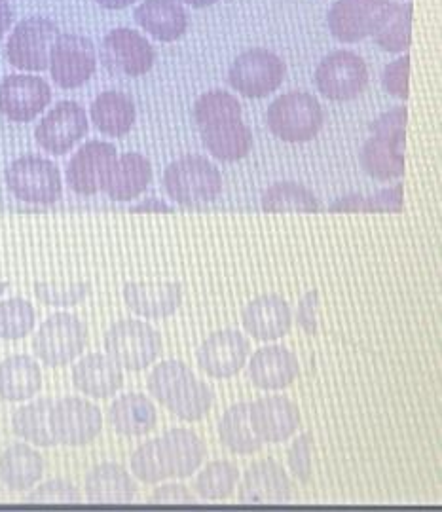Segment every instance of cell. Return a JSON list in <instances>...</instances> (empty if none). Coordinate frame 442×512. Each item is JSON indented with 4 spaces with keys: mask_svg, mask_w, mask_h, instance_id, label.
<instances>
[{
    "mask_svg": "<svg viewBox=\"0 0 442 512\" xmlns=\"http://www.w3.org/2000/svg\"><path fill=\"white\" fill-rule=\"evenodd\" d=\"M241 103L232 93L211 90L194 105L203 147L221 162L243 160L253 148V133L241 120Z\"/></svg>",
    "mask_w": 442,
    "mask_h": 512,
    "instance_id": "obj_1",
    "label": "cell"
},
{
    "mask_svg": "<svg viewBox=\"0 0 442 512\" xmlns=\"http://www.w3.org/2000/svg\"><path fill=\"white\" fill-rule=\"evenodd\" d=\"M164 188L167 196L179 205H205L221 196V171L203 156H185L167 167Z\"/></svg>",
    "mask_w": 442,
    "mask_h": 512,
    "instance_id": "obj_2",
    "label": "cell"
},
{
    "mask_svg": "<svg viewBox=\"0 0 442 512\" xmlns=\"http://www.w3.org/2000/svg\"><path fill=\"white\" fill-rule=\"evenodd\" d=\"M268 126L285 143L312 141L325 124V112L314 95L291 92L279 95L268 107Z\"/></svg>",
    "mask_w": 442,
    "mask_h": 512,
    "instance_id": "obj_3",
    "label": "cell"
},
{
    "mask_svg": "<svg viewBox=\"0 0 442 512\" xmlns=\"http://www.w3.org/2000/svg\"><path fill=\"white\" fill-rule=\"evenodd\" d=\"M160 332L139 319H122L105 334L107 355L120 368L129 372L145 370L162 355Z\"/></svg>",
    "mask_w": 442,
    "mask_h": 512,
    "instance_id": "obj_4",
    "label": "cell"
},
{
    "mask_svg": "<svg viewBox=\"0 0 442 512\" xmlns=\"http://www.w3.org/2000/svg\"><path fill=\"white\" fill-rule=\"evenodd\" d=\"M88 346V327L71 313H56L48 317L35 338L33 351L50 368L71 365Z\"/></svg>",
    "mask_w": 442,
    "mask_h": 512,
    "instance_id": "obj_5",
    "label": "cell"
},
{
    "mask_svg": "<svg viewBox=\"0 0 442 512\" xmlns=\"http://www.w3.org/2000/svg\"><path fill=\"white\" fill-rule=\"evenodd\" d=\"M6 186L16 200L33 205H52L63 194L59 167L40 156H21L8 165Z\"/></svg>",
    "mask_w": 442,
    "mask_h": 512,
    "instance_id": "obj_6",
    "label": "cell"
},
{
    "mask_svg": "<svg viewBox=\"0 0 442 512\" xmlns=\"http://www.w3.org/2000/svg\"><path fill=\"white\" fill-rule=\"evenodd\" d=\"M397 2L391 0H336L327 23L332 37L353 44L374 37L393 16Z\"/></svg>",
    "mask_w": 442,
    "mask_h": 512,
    "instance_id": "obj_7",
    "label": "cell"
},
{
    "mask_svg": "<svg viewBox=\"0 0 442 512\" xmlns=\"http://www.w3.org/2000/svg\"><path fill=\"white\" fill-rule=\"evenodd\" d=\"M57 35L59 29L52 19L42 16L21 19L6 42L10 65L27 73L46 71Z\"/></svg>",
    "mask_w": 442,
    "mask_h": 512,
    "instance_id": "obj_8",
    "label": "cell"
},
{
    "mask_svg": "<svg viewBox=\"0 0 442 512\" xmlns=\"http://www.w3.org/2000/svg\"><path fill=\"white\" fill-rule=\"evenodd\" d=\"M285 73L287 69L279 55L253 48L236 57L228 71V84L245 97L260 99L276 92L285 80Z\"/></svg>",
    "mask_w": 442,
    "mask_h": 512,
    "instance_id": "obj_9",
    "label": "cell"
},
{
    "mask_svg": "<svg viewBox=\"0 0 442 512\" xmlns=\"http://www.w3.org/2000/svg\"><path fill=\"white\" fill-rule=\"evenodd\" d=\"M50 431L61 446H88L103 431V414L86 399L65 397L50 408Z\"/></svg>",
    "mask_w": 442,
    "mask_h": 512,
    "instance_id": "obj_10",
    "label": "cell"
},
{
    "mask_svg": "<svg viewBox=\"0 0 442 512\" xmlns=\"http://www.w3.org/2000/svg\"><path fill=\"white\" fill-rule=\"evenodd\" d=\"M315 84L331 101H353L369 86L367 63L350 50L332 52L319 63Z\"/></svg>",
    "mask_w": 442,
    "mask_h": 512,
    "instance_id": "obj_11",
    "label": "cell"
},
{
    "mask_svg": "<svg viewBox=\"0 0 442 512\" xmlns=\"http://www.w3.org/2000/svg\"><path fill=\"white\" fill-rule=\"evenodd\" d=\"M48 69L59 88L76 90L92 78L97 69V54L90 38L74 33L57 35Z\"/></svg>",
    "mask_w": 442,
    "mask_h": 512,
    "instance_id": "obj_12",
    "label": "cell"
},
{
    "mask_svg": "<svg viewBox=\"0 0 442 512\" xmlns=\"http://www.w3.org/2000/svg\"><path fill=\"white\" fill-rule=\"evenodd\" d=\"M90 129L88 114L76 101H61L50 110L35 129L38 147L54 156L71 152Z\"/></svg>",
    "mask_w": 442,
    "mask_h": 512,
    "instance_id": "obj_13",
    "label": "cell"
},
{
    "mask_svg": "<svg viewBox=\"0 0 442 512\" xmlns=\"http://www.w3.org/2000/svg\"><path fill=\"white\" fill-rule=\"evenodd\" d=\"M101 59L111 73L135 78L147 74L154 67L156 52L141 33L118 27L103 38Z\"/></svg>",
    "mask_w": 442,
    "mask_h": 512,
    "instance_id": "obj_14",
    "label": "cell"
},
{
    "mask_svg": "<svg viewBox=\"0 0 442 512\" xmlns=\"http://www.w3.org/2000/svg\"><path fill=\"white\" fill-rule=\"evenodd\" d=\"M52 103L48 82L33 74H10L0 82V112L18 124L35 120Z\"/></svg>",
    "mask_w": 442,
    "mask_h": 512,
    "instance_id": "obj_15",
    "label": "cell"
},
{
    "mask_svg": "<svg viewBox=\"0 0 442 512\" xmlns=\"http://www.w3.org/2000/svg\"><path fill=\"white\" fill-rule=\"evenodd\" d=\"M249 340L238 330H219L203 340L198 349V365L217 380H228L240 374L249 359Z\"/></svg>",
    "mask_w": 442,
    "mask_h": 512,
    "instance_id": "obj_16",
    "label": "cell"
},
{
    "mask_svg": "<svg viewBox=\"0 0 442 512\" xmlns=\"http://www.w3.org/2000/svg\"><path fill=\"white\" fill-rule=\"evenodd\" d=\"M116 148L107 141H90L80 148L67 165V184L78 196H95L103 192L107 175L114 160Z\"/></svg>",
    "mask_w": 442,
    "mask_h": 512,
    "instance_id": "obj_17",
    "label": "cell"
},
{
    "mask_svg": "<svg viewBox=\"0 0 442 512\" xmlns=\"http://www.w3.org/2000/svg\"><path fill=\"white\" fill-rule=\"evenodd\" d=\"M249 421L262 444H279L295 437L302 416L291 399L272 395L249 404Z\"/></svg>",
    "mask_w": 442,
    "mask_h": 512,
    "instance_id": "obj_18",
    "label": "cell"
},
{
    "mask_svg": "<svg viewBox=\"0 0 442 512\" xmlns=\"http://www.w3.org/2000/svg\"><path fill=\"white\" fill-rule=\"evenodd\" d=\"M238 497L245 505H283L293 499V482L274 459H264L243 475Z\"/></svg>",
    "mask_w": 442,
    "mask_h": 512,
    "instance_id": "obj_19",
    "label": "cell"
},
{
    "mask_svg": "<svg viewBox=\"0 0 442 512\" xmlns=\"http://www.w3.org/2000/svg\"><path fill=\"white\" fill-rule=\"evenodd\" d=\"M241 323L258 342H274L289 334L293 327V310L283 296L262 294L245 306Z\"/></svg>",
    "mask_w": 442,
    "mask_h": 512,
    "instance_id": "obj_20",
    "label": "cell"
},
{
    "mask_svg": "<svg viewBox=\"0 0 442 512\" xmlns=\"http://www.w3.org/2000/svg\"><path fill=\"white\" fill-rule=\"evenodd\" d=\"M122 294L129 310L145 319H166L183 304V285L177 281H131Z\"/></svg>",
    "mask_w": 442,
    "mask_h": 512,
    "instance_id": "obj_21",
    "label": "cell"
},
{
    "mask_svg": "<svg viewBox=\"0 0 442 512\" xmlns=\"http://www.w3.org/2000/svg\"><path fill=\"white\" fill-rule=\"evenodd\" d=\"M156 450L167 478H188L202 467L205 458L203 440L190 429H171L156 439Z\"/></svg>",
    "mask_w": 442,
    "mask_h": 512,
    "instance_id": "obj_22",
    "label": "cell"
},
{
    "mask_svg": "<svg viewBox=\"0 0 442 512\" xmlns=\"http://www.w3.org/2000/svg\"><path fill=\"white\" fill-rule=\"evenodd\" d=\"M406 131L372 133L361 148V165L365 173L378 181L401 179L405 173Z\"/></svg>",
    "mask_w": 442,
    "mask_h": 512,
    "instance_id": "obj_23",
    "label": "cell"
},
{
    "mask_svg": "<svg viewBox=\"0 0 442 512\" xmlns=\"http://www.w3.org/2000/svg\"><path fill=\"white\" fill-rule=\"evenodd\" d=\"M300 365L291 349L270 346L255 351L249 361V380L260 391H281L295 384Z\"/></svg>",
    "mask_w": 442,
    "mask_h": 512,
    "instance_id": "obj_24",
    "label": "cell"
},
{
    "mask_svg": "<svg viewBox=\"0 0 442 512\" xmlns=\"http://www.w3.org/2000/svg\"><path fill=\"white\" fill-rule=\"evenodd\" d=\"M73 384L92 399H111L124 385V372L107 353H90L74 365Z\"/></svg>",
    "mask_w": 442,
    "mask_h": 512,
    "instance_id": "obj_25",
    "label": "cell"
},
{
    "mask_svg": "<svg viewBox=\"0 0 442 512\" xmlns=\"http://www.w3.org/2000/svg\"><path fill=\"white\" fill-rule=\"evenodd\" d=\"M152 181V165L143 154L126 152L112 164L103 192L112 202L137 200Z\"/></svg>",
    "mask_w": 442,
    "mask_h": 512,
    "instance_id": "obj_26",
    "label": "cell"
},
{
    "mask_svg": "<svg viewBox=\"0 0 442 512\" xmlns=\"http://www.w3.org/2000/svg\"><path fill=\"white\" fill-rule=\"evenodd\" d=\"M84 492L93 505H128L137 495V484L122 465L101 463L86 475Z\"/></svg>",
    "mask_w": 442,
    "mask_h": 512,
    "instance_id": "obj_27",
    "label": "cell"
},
{
    "mask_svg": "<svg viewBox=\"0 0 442 512\" xmlns=\"http://www.w3.org/2000/svg\"><path fill=\"white\" fill-rule=\"evenodd\" d=\"M133 16L143 31L162 42L179 40L188 29L186 10L177 0H143Z\"/></svg>",
    "mask_w": 442,
    "mask_h": 512,
    "instance_id": "obj_28",
    "label": "cell"
},
{
    "mask_svg": "<svg viewBox=\"0 0 442 512\" xmlns=\"http://www.w3.org/2000/svg\"><path fill=\"white\" fill-rule=\"evenodd\" d=\"M46 471L44 458L29 444H12L0 456V480L12 492H29Z\"/></svg>",
    "mask_w": 442,
    "mask_h": 512,
    "instance_id": "obj_29",
    "label": "cell"
},
{
    "mask_svg": "<svg viewBox=\"0 0 442 512\" xmlns=\"http://www.w3.org/2000/svg\"><path fill=\"white\" fill-rule=\"evenodd\" d=\"M109 423L122 437H145L158 425V410L145 395L128 393L112 403Z\"/></svg>",
    "mask_w": 442,
    "mask_h": 512,
    "instance_id": "obj_30",
    "label": "cell"
},
{
    "mask_svg": "<svg viewBox=\"0 0 442 512\" xmlns=\"http://www.w3.org/2000/svg\"><path fill=\"white\" fill-rule=\"evenodd\" d=\"M42 389V370L29 355H12L0 363V399L23 403Z\"/></svg>",
    "mask_w": 442,
    "mask_h": 512,
    "instance_id": "obj_31",
    "label": "cell"
},
{
    "mask_svg": "<svg viewBox=\"0 0 442 512\" xmlns=\"http://www.w3.org/2000/svg\"><path fill=\"white\" fill-rule=\"evenodd\" d=\"M90 116H92L93 126L103 135L118 139L128 135L133 128L137 110L126 93L109 90L95 97Z\"/></svg>",
    "mask_w": 442,
    "mask_h": 512,
    "instance_id": "obj_32",
    "label": "cell"
},
{
    "mask_svg": "<svg viewBox=\"0 0 442 512\" xmlns=\"http://www.w3.org/2000/svg\"><path fill=\"white\" fill-rule=\"evenodd\" d=\"M219 440L226 450L238 456H253L262 450L264 444L255 435L249 421V404H234L222 414Z\"/></svg>",
    "mask_w": 442,
    "mask_h": 512,
    "instance_id": "obj_33",
    "label": "cell"
},
{
    "mask_svg": "<svg viewBox=\"0 0 442 512\" xmlns=\"http://www.w3.org/2000/svg\"><path fill=\"white\" fill-rule=\"evenodd\" d=\"M52 399H38L35 403L21 406L12 416V429L16 437L27 440L40 448L57 446L50 431V408Z\"/></svg>",
    "mask_w": 442,
    "mask_h": 512,
    "instance_id": "obj_34",
    "label": "cell"
},
{
    "mask_svg": "<svg viewBox=\"0 0 442 512\" xmlns=\"http://www.w3.org/2000/svg\"><path fill=\"white\" fill-rule=\"evenodd\" d=\"M262 209L266 213H317L321 203L314 192L293 181L272 184L262 196Z\"/></svg>",
    "mask_w": 442,
    "mask_h": 512,
    "instance_id": "obj_35",
    "label": "cell"
},
{
    "mask_svg": "<svg viewBox=\"0 0 442 512\" xmlns=\"http://www.w3.org/2000/svg\"><path fill=\"white\" fill-rule=\"evenodd\" d=\"M240 482V469L230 461L209 463L194 482V492L203 501H222L234 494Z\"/></svg>",
    "mask_w": 442,
    "mask_h": 512,
    "instance_id": "obj_36",
    "label": "cell"
},
{
    "mask_svg": "<svg viewBox=\"0 0 442 512\" xmlns=\"http://www.w3.org/2000/svg\"><path fill=\"white\" fill-rule=\"evenodd\" d=\"M192 378H194V372L185 363L164 361L150 372L147 380L148 391L158 403L167 408V404L185 389V385Z\"/></svg>",
    "mask_w": 442,
    "mask_h": 512,
    "instance_id": "obj_37",
    "label": "cell"
},
{
    "mask_svg": "<svg viewBox=\"0 0 442 512\" xmlns=\"http://www.w3.org/2000/svg\"><path fill=\"white\" fill-rule=\"evenodd\" d=\"M215 403V391L196 376L185 385V389L167 404V410L179 420L200 421L209 414Z\"/></svg>",
    "mask_w": 442,
    "mask_h": 512,
    "instance_id": "obj_38",
    "label": "cell"
},
{
    "mask_svg": "<svg viewBox=\"0 0 442 512\" xmlns=\"http://www.w3.org/2000/svg\"><path fill=\"white\" fill-rule=\"evenodd\" d=\"M37 325V311L25 298L0 302V340H21Z\"/></svg>",
    "mask_w": 442,
    "mask_h": 512,
    "instance_id": "obj_39",
    "label": "cell"
},
{
    "mask_svg": "<svg viewBox=\"0 0 442 512\" xmlns=\"http://www.w3.org/2000/svg\"><path fill=\"white\" fill-rule=\"evenodd\" d=\"M372 38L386 52H406L412 42V2L397 4L393 16L387 19L386 25Z\"/></svg>",
    "mask_w": 442,
    "mask_h": 512,
    "instance_id": "obj_40",
    "label": "cell"
},
{
    "mask_svg": "<svg viewBox=\"0 0 442 512\" xmlns=\"http://www.w3.org/2000/svg\"><path fill=\"white\" fill-rule=\"evenodd\" d=\"M92 294L90 281H37L35 296L42 304L69 308L84 302Z\"/></svg>",
    "mask_w": 442,
    "mask_h": 512,
    "instance_id": "obj_41",
    "label": "cell"
},
{
    "mask_svg": "<svg viewBox=\"0 0 442 512\" xmlns=\"http://www.w3.org/2000/svg\"><path fill=\"white\" fill-rule=\"evenodd\" d=\"M129 465H131L133 476L148 486H156L167 480L166 471L160 463V456L156 450V440H147L145 444H141L133 452Z\"/></svg>",
    "mask_w": 442,
    "mask_h": 512,
    "instance_id": "obj_42",
    "label": "cell"
},
{
    "mask_svg": "<svg viewBox=\"0 0 442 512\" xmlns=\"http://www.w3.org/2000/svg\"><path fill=\"white\" fill-rule=\"evenodd\" d=\"M27 503H46V505H78L82 503V494L69 480L54 478L40 484L25 499Z\"/></svg>",
    "mask_w": 442,
    "mask_h": 512,
    "instance_id": "obj_43",
    "label": "cell"
},
{
    "mask_svg": "<svg viewBox=\"0 0 442 512\" xmlns=\"http://www.w3.org/2000/svg\"><path fill=\"white\" fill-rule=\"evenodd\" d=\"M312 450H314V435L306 433V435H300L291 444L287 454L289 467L302 484L312 482Z\"/></svg>",
    "mask_w": 442,
    "mask_h": 512,
    "instance_id": "obj_44",
    "label": "cell"
},
{
    "mask_svg": "<svg viewBox=\"0 0 442 512\" xmlns=\"http://www.w3.org/2000/svg\"><path fill=\"white\" fill-rule=\"evenodd\" d=\"M408 76H410V55L405 54L391 61L382 74L384 88L389 95L397 99H408Z\"/></svg>",
    "mask_w": 442,
    "mask_h": 512,
    "instance_id": "obj_45",
    "label": "cell"
},
{
    "mask_svg": "<svg viewBox=\"0 0 442 512\" xmlns=\"http://www.w3.org/2000/svg\"><path fill=\"white\" fill-rule=\"evenodd\" d=\"M403 209V183L367 196V213H401Z\"/></svg>",
    "mask_w": 442,
    "mask_h": 512,
    "instance_id": "obj_46",
    "label": "cell"
},
{
    "mask_svg": "<svg viewBox=\"0 0 442 512\" xmlns=\"http://www.w3.org/2000/svg\"><path fill=\"white\" fill-rule=\"evenodd\" d=\"M317 311H319V291L314 289L300 298L295 313L296 325L308 336L317 334Z\"/></svg>",
    "mask_w": 442,
    "mask_h": 512,
    "instance_id": "obj_47",
    "label": "cell"
},
{
    "mask_svg": "<svg viewBox=\"0 0 442 512\" xmlns=\"http://www.w3.org/2000/svg\"><path fill=\"white\" fill-rule=\"evenodd\" d=\"M150 501L160 505H190V503H196V495L183 484H166L152 492Z\"/></svg>",
    "mask_w": 442,
    "mask_h": 512,
    "instance_id": "obj_48",
    "label": "cell"
},
{
    "mask_svg": "<svg viewBox=\"0 0 442 512\" xmlns=\"http://www.w3.org/2000/svg\"><path fill=\"white\" fill-rule=\"evenodd\" d=\"M406 120H408V110L406 107H395L380 114L372 124H370V133H391L406 129Z\"/></svg>",
    "mask_w": 442,
    "mask_h": 512,
    "instance_id": "obj_49",
    "label": "cell"
},
{
    "mask_svg": "<svg viewBox=\"0 0 442 512\" xmlns=\"http://www.w3.org/2000/svg\"><path fill=\"white\" fill-rule=\"evenodd\" d=\"M331 213H344V211H357V213H367V196L361 194H348L340 200L332 203L329 207Z\"/></svg>",
    "mask_w": 442,
    "mask_h": 512,
    "instance_id": "obj_50",
    "label": "cell"
},
{
    "mask_svg": "<svg viewBox=\"0 0 442 512\" xmlns=\"http://www.w3.org/2000/svg\"><path fill=\"white\" fill-rule=\"evenodd\" d=\"M169 211H171V207L158 198H148L145 202L131 207V213H169Z\"/></svg>",
    "mask_w": 442,
    "mask_h": 512,
    "instance_id": "obj_51",
    "label": "cell"
},
{
    "mask_svg": "<svg viewBox=\"0 0 442 512\" xmlns=\"http://www.w3.org/2000/svg\"><path fill=\"white\" fill-rule=\"evenodd\" d=\"M14 12L8 0H0V40L6 35V31L12 27Z\"/></svg>",
    "mask_w": 442,
    "mask_h": 512,
    "instance_id": "obj_52",
    "label": "cell"
},
{
    "mask_svg": "<svg viewBox=\"0 0 442 512\" xmlns=\"http://www.w3.org/2000/svg\"><path fill=\"white\" fill-rule=\"evenodd\" d=\"M95 2L107 10H122L131 6L135 0H95Z\"/></svg>",
    "mask_w": 442,
    "mask_h": 512,
    "instance_id": "obj_53",
    "label": "cell"
},
{
    "mask_svg": "<svg viewBox=\"0 0 442 512\" xmlns=\"http://www.w3.org/2000/svg\"><path fill=\"white\" fill-rule=\"evenodd\" d=\"M183 2L192 8H209V6L217 4L219 0H183Z\"/></svg>",
    "mask_w": 442,
    "mask_h": 512,
    "instance_id": "obj_54",
    "label": "cell"
},
{
    "mask_svg": "<svg viewBox=\"0 0 442 512\" xmlns=\"http://www.w3.org/2000/svg\"><path fill=\"white\" fill-rule=\"evenodd\" d=\"M10 289V283L8 281H0V294L6 293Z\"/></svg>",
    "mask_w": 442,
    "mask_h": 512,
    "instance_id": "obj_55",
    "label": "cell"
}]
</instances>
